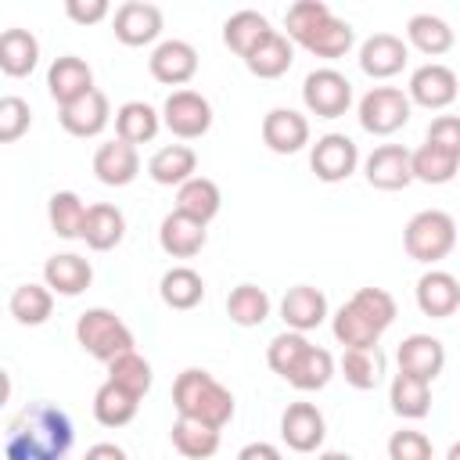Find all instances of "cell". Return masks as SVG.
I'll return each mask as SVG.
<instances>
[{
	"label": "cell",
	"instance_id": "d6a6232c",
	"mask_svg": "<svg viewBox=\"0 0 460 460\" xmlns=\"http://www.w3.org/2000/svg\"><path fill=\"white\" fill-rule=\"evenodd\" d=\"M158 295H162V302H165L169 309L187 313V309H194V305L205 298V280H201V273L190 270V266H172V270L162 273Z\"/></svg>",
	"mask_w": 460,
	"mask_h": 460
},
{
	"label": "cell",
	"instance_id": "11a10c76",
	"mask_svg": "<svg viewBox=\"0 0 460 460\" xmlns=\"http://www.w3.org/2000/svg\"><path fill=\"white\" fill-rule=\"evenodd\" d=\"M446 460H460V442H453V446H449V453H446Z\"/></svg>",
	"mask_w": 460,
	"mask_h": 460
},
{
	"label": "cell",
	"instance_id": "30bf717a",
	"mask_svg": "<svg viewBox=\"0 0 460 460\" xmlns=\"http://www.w3.org/2000/svg\"><path fill=\"white\" fill-rule=\"evenodd\" d=\"M309 165H313L316 180H323V183H341V180H349V176L356 172V165H359V147H356V140L345 137V133H323V137L313 144V151H309Z\"/></svg>",
	"mask_w": 460,
	"mask_h": 460
},
{
	"label": "cell",
	"instance_id": "836d02e7",
	"mask_svg": "<svg viewBox=\"0 0 460 460\" xmlns=\"http://www.w3.org/2000/svg\"><path fill=\"white\" fill-rule=\"evenodd\" d=\"M7 309H11V316L22 327H40L54 313V291L47 284H32V280L29 284H18L11 291V298H7Z\"/></svg>",
	"mask_w": 460,
	"mask_h": 460
},
{
	"label": "cell",
	"instance_id": "7c38bea8",
	"mask_svg": "<svg viewBox=\"0 0 460 460\" xmlns=\"http://www.w3.org/2000/svg\"><path fill=\"white\" fill-rule=\"evenodd\" d=\"M406 61H410V43L395 32H374L359 47V68L370 79H392L406 68Z\"/></svg>",
	"mask_w": 460,
	"mask_h": 460
},
{
	"label": "cell",
	"instance_id": "8d00e7d4",
	"mask_svg": "<svg viewBox=\"0 0 460 460\" xmlns=\"http://www.w3.org/2000/svg\"><path fill=\"white\" fill-rule=\"evenodd\" d=\"M406 43L417 47L420 54H428V58H438V54H446L453 47V29H449L446 18L420 11V14H413L406 22Z\"/></svg>",
	"mask_w": 460,
	"mask_h": 460
},
{
	"label": "cell",
	"instance_id": "ba28073f",
	"mask_svg": "<svg viewBox=\"0 0 460 460\" xmlns=\"http://www.w3.org/2000/svg\"><path fill=\"white\" fill-rule=\"evenodd\" d=\"M162 126L180 140H198L212 129V104L198 90H172L162 104Z\"/></svg>",
	"mask_w": 460,
	"mask_h": 460
},
{
	"label": "cell",
	"instance_id": "d4e9b609",
	"mask_svg": "<svg viewBox=\"0 0 460 460\" xmlns=\"http://www.w3.org/2000/svg\"><path fill=\"white\" fill-rule=\"evenodd\" d=\"M147 176L155 183H162V187H183L187 180L198 176V155H194V147H187V144H165V147H158L151 155V162H147Z\"/></svg>",
	"mask_w": 460,
	"mask_h": 460
},
{
	"label": "cell",
	"instance_id": "f35d334b",
	"mask_svg": "<svg viewBox=\"0 0 460 460\" xmlns=\"http://www.w3.org/2000/svg\"><path fill=\"white\" fill-rule=\"evenodd\" d=\"M137 410H140V399H137L133 392L119 388L115 381H104V385L93 392V417H97V424H104V428H122V424H129V420L137 417Z\"/></svg>",
	"mask_w": 460,
	"mask_h": 460
},
{
	"label": "cell",
	"instance_id": "9a60e30c",
	"mask_svg": "<svg viewBox=\"0 0 460 460\" xmlns=\"http://www.w3.org/2000/svg\"><path fill=\"white\" fill-rule=\"evenodd\" d=\"M147 68L158 83L165 86H183L198 75V50L187 43V40H162L151 58H147Z\"/></svg>",
	"mask_w": 460,
	"mask_h": 460
},
{
	"label": "cell",
	"instance_id": "9c48e42d",
	"mask_svg": "<svg viewBox=\"0 0 460 460\" xmlns=\"http://www.w3.org/2000/svg\"><path fill=\"white\" fill-rule=\"evenodd\" d=\"M406 93H410V104H420L428 111H442L456 101L460 93V79L449 65L442 61H428L420 68L410 72V83H406Z\"/></svg>",
	"mask_w": 460,
	"mask_h": 460
},
{
	"label": "cell",
	"instance_id": "ab89813d",
	"mask_svg": "<svg viewBox=\"0 0 460 460\" xmlns=\"http://www.w3.org/2000/svg\"><path fill=\"white\" fill-rule=\"evenodd\" d=\"M270 309H273V302H270L266 288H259V284H237L226 295V316L237 327H259V323H266Z\"/></svg>",
	"mask_w": 460,
	"mask_h": 460
},
{
	"label": "cell",
	"instance_id": "f1b7e54d",
	"mask_svg": "<svg viewBox=\"0 0 460 460\" xmlns=\"http://www.w3.org/2000/svg\"><path fill=\"white\" fill-rule=\"evenodd\" d=\"M219 205H223V194H219L216 180H208V176H194L183 187H176V212H183L205 226L219 216Z\"/></svg>",
	"mask_w": 460,
	"mask_h": 460
},
{
	"label": "cell",
	"instance_id": "c3c4849f",
	"mask_svg": "<svg viewBox=\"0 0 460 460\" xmlns=\"http://www.w3.org/2000/svg\"><path fill=\"white\" fill-rule=\"evenodd\" d=\"M388 460H431V438L424 431L402 428L388 438Z\"/></svg>",
	"mask_w": 460,
	"mask_h": 460
},
{
	"label": "cell",
	"instance_id": "7402d4cb",
	"mask_svg": "<svg viewBox=\"0 0 460 460\" xmlns=\"http://www.w3.org/2000/svg\"><path fill=\"white\" fill-rule=\"evenodd\" d=\"M58 122H61L65 133L86 140V137H97V133L111 122V104H108V97H104L101 90H90L86 97H79V101L58 108Z\"/></svg>",
	"mask_w": 460,
	"mask_h": 460
},
{
	"label": "cell",
	"instance_id": "b9f144b4",
	"mask_svg": "<svg viewBox=\"0 0 460 460\" xmlns=\"http://www.w3.org/2000/svg\"><path fill=\"white\" fill-rule=\"evenodd\" d=\"M456 169H460V158L442 151V147H435V144H428V140L413 151V180H420V183H431V187L449 183L456 176Z\"/></svg>",
	"mask_w": 460,
	"mask_h": 460
},
{
	"label": "cell",
	"instance_id": "2e32d148",
	"mask_svg": "<svg viewBox=\"0 0 460 460\" xmlns=\"http://www.w3.org/2000/svg\"><path fill=\"white\" fill-rule=\"evenodd\" d=\"M262 144L273 155H298L309 144V119L295 108H270L262 119Z\"/></svg>",
	"mask_w": 460,
	"mask_h": 460
},
{
	"label": "cell",
	"instance_id": "ac0fdd59",
	"mask_svg": "<svg viewBox=\"0 0 460 460\" xmlns=\"http://www.w3.org/2000/svg\"><path fill=\"white\" fill-rule=\"evenodd\" d=\"M280 320L288 323V331H298V334L320 327L327 320V295L313 284L288 288L284 298H280Z\"/></svg>",
	"mask_w": 460,
	"mask_h": 460
},
{
	"label": "cell",
	"instance_id": "3957f363",
	"mask_svg": "<svg viewBox=\"0 0 460 460\" xmlns=\"http://www.w3.org/2000/svg\"><path fill=\"white\" fill-rule=\"evenodd\" d=\"M172 406H176V417H194V420H205V424H212L219 431L234 420V395H230V388L219 385L201 367H187L183 374H176V381H172Z\"/></svg>",
	"mask_w": 460,
	"mask_h": 460
},
{
	"label": "cell",
	"instance_id": "4316f807",
	"mask_svg": "<svg viewBox=\"0 0 460 460\" xmlns=\"http://www.w3.org/2000/svg\"><path fill=\"white\" fill-rule=\"evenodd\" d=\"M36 61H40V40L29 29H18V25L4 29V36H0V68H4V75L22 79L36 68Z\"/></svg>",
	"mask_w": 460,
	"mask_h": 460
},
{
	"label": "cell",
	"instance_id": "e0dca14e",
	"mask_svg": "<svg viewBox=\"0 0 460 460\" xmlns=\"http://www.w3.org/2000/svg\"><path fill=\"white\" fill-rule=\"evenodd\" d=\"M47 90L58 101V108H65V104L86 97L90 90H97L93 86V68L75 54H61V58H54V65L47 72Z\"/></svg>",
	"mask_w": 460,
	"mask_h": 460
},
{
	"label": "cell",
	"instance_id": "5b68a950",
	"mask_svg": "<svg viewBox=\"0 0 460 460\" xmlns=\"http://www.w3.org/2000/svg\"><path fill=\"white\" fill-rule=\"evenodd\" d=\"M75 341H79L83 352H90L104 367L111 359H119L122 352H133V345H137L133 341V331L126 327V320L115 316L111 309H101V305L79 313V320H75Z\"/></svg>",
	"mask_w": 460,
	"mask_h": 460
},
{
	"label": "cell",
	"instance_id": "d6986e66",
	"mask_svg": "<svg viewBox=\"0 0 460 460\" xmlns=\"http://www.w3.org/2000/svg\"><path fill=\"white\" fill-rule=\"evenodd\" d=\"M395 363H399L402 374H413V377H420V381L431 385V381L442 374V367H446V349H442V341L431 338V334H406V338L399 341Z\"/></svg>",
	"mask_w": 460,
	"mask_h": 460
},
{
	"label": "cell",
	"instance_id": "f6af8a7d",
	"mask_svg": "<svg viewBox=\"0 0 460 460\" xmlns=\"http://www.w3.org/2000/svg\"><path fill=\"white\" fill-rule=\"evenodd\" d=\"M309 345H313V341H309L305 334H298V331H284V334H277V338L266 345V363H270V370L280 374V377L288 381L291 370L298 367V359L305 356Z\"/></svg>",
	"mask_w": 460,
	"mask_h": 460
},
{
	"label": "cell",
	"instance_id": "484cf974",
	"mask_svg": "<svg viewBox=\"0 0 460 460\" xmlns=\"http://www.w3.org/2000/svg\"><path fill=\"white\" fill-rule=\"evenodd\" d=\"M169 438H172V449L187 460H208L219 449V428L194 420V417H176Z\"/></svg>",
	"mask_w": 460,
	"mask_h": 460
},
{
	"label": "cell",
	"instance_id": "5bb4252c",
	"mask_svg": "<svg viewBox=\"0 0 460 460\" xmlns=\"http://www.w3.org/2000/svg\"><path fill=\"white\" fill-rule=\"evenodd\" d=\"M115 40L126 47H147L162 36V7L144 4V0H126L115 18H111Z\"/></svg>",
	"mask_w": 460,
	"mask_h": 460
},
{
	"label": "cell",
	"instance_id": "db71d44e",
	"mask_svg": "<svg viewBox=\"0 0 460 460\" xmlns=\"http://www.w3.org/2000/svg\"><path fill=\"white\" fill-rule=\"evenodd\" d=\"M316 460H352V456H349V453H334V449H331V453H320Z\"/></svg>",
	"mask_w": 460,
	"mask_h": 460
},
{
	"label": "cell",
	"instance_id": "ffe728a7",
	"mask_svg": "<svg viewBox=\"0 0 460 460\" xmlns=\"http://www.w3.org/2000/svg\"><path fill=\"white\" fill-rule=\"evenodd\" d=\"M413 295H417V309L424 316H435V320H446V316H453L460 309V280L449 270L420 273Z\"/></svg>",
	"mask_w": 460,
	"mask_h": 460
},
{
	"label": "cell",
	"instance_id": "4dcf8cb0",
	"mask_svg": "<svg viewBox=\"0 0 460 460\" xmlns=\"http://www.w3.org/2000/svg\"><path fill=\"white\" fill-rule=\"evenodd\" d=\"M388 402H392V413H399L402 420H420L431 413V385L399 370L388 385Z\"/></svg>",
	"mask_w": 460,
	"mask_h": 460
},
{
	"label": "cell",
	"instance_id": "60d3db41",
	"mask_svg": "<svg viewBox=\"0 0 460 460\" xmlns=\"http://www.w3.org/2000/svg\"><path fill=\"white\" fill-rule=\"evenodd\" d=\"M331 331H334V341L345 345V349H370V345L381 341V331H377L352 302H345V305L334 313Z\"/></svg>",
	"mask_w": 460,
	"mask_h": 460
},
{
	"label": "cell",
	"instance_id": "f5cc1de1",
	"mask_svg": "<svg viewBox=\"0 0 460 460\" xmlns=\"http://www.w3.org/2000/svg\"><path fill=\"white\" fill-rule=\"evenodd\" d=\"M83 460H129V456H126V449L115 446V442H97V446H90V449L83 453Z\"/></svg>",
	"mask_w": 460,
	"mask_h": 460
},
{
	"label": "cell",
	"instance_id": "681fc988",
	"mask_svg": "<svg viewBox=\"0 0 460 460\" xmlns=\"http://www.w3.org/2000/svg\"><path fill=\"white\" fill-rule=\"evenodd\" d=\"M424 140L460 158V115H438V119H431Z\"/></svg>",
	"mask_w": 460,
	"mask_h": 460
},
{
	"label": "cell",
	"instance_id": "ee69618b",
	"mask_svg": "<svg viewBox=\"0 0 460 460\" xmlns=\"http://www.w3.org/2000/svg\"><path fill=\"white\" fill-rule=\"evenodd\" d=\"M108 381H115L119 388H126V392H133L137 399H144V395L151 392L155 374H151V363L133 349V352H122L119 359L108 363Z\"/></svg>",
	"mask_w": 460,
	"mask_h": 460
},
{
	"label": "cell",
	"instance_id": "d590c367",
	"mask_svg": "<svg viewBox=\"0 0 460 460\" xmlns=\"http://www.w3.org/2000/svg\"><path fill=\"white\" fill-rule=\"evenodd\" d=\"M338 367H341V377L352 388H359V392H370V388H377L385 381V352L377 345H370V349H345Z\"/></svg>",
	"mask_w": 460,
	"mask_h": 460
},
{
	"label": "cell",
	"instance_id": "7dc6e473",
	"mask_svg": "<svg viewBox=\"0 0 460 460\" xmlns=\"http://www.w3.org/2000/svg\"><path fill=\"white\" fill-rule=\"evenodd\" d=\"M32 126V111L22 97L7 93L0 97V144H14L18 137H25Z\"/></svg>",
	"mask_w": 460,
	"mask_h": 460
},
{
	"label": "cell",
	"instance_id": "f907efd6",
	"mask_svg": "<svg viewBox=\"0 0 460 460\" xmlns=\"http://www.w3.org/2000/svg\"><path fill=\"white\" fill-rule=\"evenodd\" d=\"M108 4L104 0H65V14L75 22V25H93V22H104L108 18Z\"/></svg>",
	"mask_w": 460,
	"mask_h": 460
},
{
	"label": "cell",
	"instance_id": "e575fe53",
	"mask_svg": "<svg viewBox=\"0 0 460 460\" xmlns=\"http://www.w3.org/2000/svg\"><path fill=\"white\" fill-rule=\"evenodd\" d=\"M291 61H295V50H291V40L284 36V32H270L248 58H244V65H248V72L252 75H259V79H277V75H284L288 68H291Z\"/></svg>",
	"mask_w": 460,
	"mask_h": 460
},
{
	"label": "cell",
	"instance_id": "bcb514c9",
	"mask_svg": "<svg viewBox=\"0 0 460 460\" xmlns=\"http://www.w3.org/2000/svg\"><path fill=\"white\" fill-rule=\"evenodd\" d=\"M349 302H352V305H356V309H359L381 334L395 323V298H392L385 288H359Z\"/></svg>",
	"mask_w": 460,
	"mask_h": 460
},
{
	"label": "cell",
	"instance_id": "52a82bcc",
	"mask_svg": "<svg viewBox=\"0 0 460 460\" xmlns=\"http://www.w3.org/2000/svg\"><path fill=\"white\" fill-rule=\"evenodd\" d=\"M302 104L316 119H338L352 104V83L338 68H313L302 79Z\"/></svg>",
	"mask_w": 460,
	"mask_h": 460
},
{
	"label": "cell",
	"instance_id": "7a4b0ae2",
	"mask_svg": "<svg viewBox=\"0 0 460 460\" xmlns=\"http://www.w3.org/2000/svg\"><path fill=\"white\" fill-rule=\"evenodd\" d=\"M284 36L316 58H345L356 43V32L345 18H338L323 0H295L284 14Z\"/></svg>",
	"mask_w": 460,
	"mask_h": 460
},
{
	"label": "cell",
	"instance_id": "7bdbcfd3",
	"mask_svg": "<svg viewBox=\"0 0 460 460\" xmlns=\"http://www.w3.org/2000/svg\"><path fill=\"white\" fill-rule=\"evenodd\" d=\"M331 377H334V356L327 349H320V345H309L305 356L298 359V367L291 370L288 385L298 388V392H320Z\"/></svg>",
	"mask_w": 460,
	"mask_h": 460
},
{
	"label": "cell",
	"instance_id": "277c9868",
	"mask_svg": "<svg viewBox=\"0 0 460 460\" xmlns=\"http://www.w3.org/2000/svg\"><path fill=\"white\" fill-rule=\"evenodd\" d=\"M456 244V219L442 208H424L417 216H410L406 230H402V248L413 262L435 266L438 259H446Z\"/></svg>",
	"mask_w": 460,
	"mask_h": 460
},
{
	"label": "cell",
	"instance_id": "603a6c76",
	"mask_svg": "<svg viewBox=\"0 0 460 460\" xmlns=\"http://www.w3.org/2000/svg\"><path fill=\"white\" fill-rule=\"evenodd\" d=\"M205 241H208L205 223H198V219H190V216H183V212H176V208H172V212L162 219V226H158V244H162V252L172 255V259H194V255L205 248Z\"/></svg>",
	"mask_w": 460,
	"mask_h": 460
},
{
	"label": "cell",
	"instance_id": "74e56055",
	"mask_svg": "<svg viewBox=\"0 0 460 460\" xmlns=\"http://www.w3.org/2000/svg\"><path fill=\"white\" fill-rule=\"evenodd\" d=\"M86 212L90 205H83V198L75 190H58L50 194L47 201V219H50V230L65 241H83V226H86Z\"/></svg>",
	"mask_w": 460,
	"mask_h": 460
},
{
	"label": "cell",
	"instance_id": "cb8c5ba5",
	"mask_svg": "<svg viewBox=\"0 0 460 460\" xmlns=\"http://www.w3.org/2000/svg\"><path fill=\"white\" fill-rule=\"evenodd\" d=\"M93 280V266L75 255V252H61V255H50L43 262V284L54 291V295H65V298H75L90 288Z\"/></svg>",
	"mask_w": 460,
	"mask_h": 460
},
{
	"label": "cell",
	"instance_id": "816d5d0a",
	"mask_svg": "<svg viewBox=\"0 0 460 460\" xmlns=\"http://www.w3.org/2000/svg\"><path fill=\"white\" fill-rule=\"evenodd\" d=\"M237 460H284V456H280V449L273 442H248L237 453Z\"/></svg>",
	"mask_w": 460,
	"mask_h": 460
},
{
	"label": "cell",
	"instance_id": "4fadbf2b",
	"mask_svg": "<svg viewBox=\"0 0 460 460\" xmlns=\"http://www.w3.org/2000/svg\"><path fill=\"white\" fill-rule=\"evenodd\" d=\"M323 435H327V420L313 402H288V410L280 413V438L288 442V449L316 453L323 446Z\"/></svg>",
	"mask_w": 460,
	"mask_h": 460
},
{
	"label": "cell",
	"instance_id": "8fae6325",
	"mask_svg": "<svg viewBox=\"0 0 460 460\" xmlns=\"http://www.w3.org/2000/svg\"><path fill=\"white\" fill-rule=\"evenodd\" d=\"M363 176L377 190H402L413 183V151H406L402 144H381L367 155Z\"/></svg>",
	"mask_w": 460,
	"mask_h": 460
},
{
	"label": "cell",
	"instance_id": "8992f818",
	"mask_svg": "<svg viewBox=\"0 0 460 460\" xmlns=\"http://www.w3.org/2000/svg\"><path fill=\"white\" fill-rule=\"evenodd\" d=\"M410 93L399 86H370L359 97V126L374 137H392L410 122Z\"/></svg>",
	"mask_w": 460,
	"mask_h": 460
},
{
	"label": "cell",
	"instance_id": "6da1fadb",
	"mask_svg": "<svg viewBox=\"0 0 460 460\" xmlns=\"http://www.w3.org/2000/svg\"><path fill=\"white\" fill-rule=\"evenodd\" d=\"M72 442H75L72 417L61 406L36 399L11 417L4 435V456L7 460H65Z\"/></svg>",
	"mask_w": 460,
	"mask_h": 460
},
{
	"label": "cell",
	"instance_id": "1f68e13d",
	"mask_svg": "<svg viewBox=\"0 0 460 460\" xmlns=\"http://www.w3.org/2000/svg\"><path fill=\"white\" fill-rule=\"evenodd\" d=\"M270 18L259 14V11H237L223 22V43L237 54V58H248L266 36H270Z\"/></svg>",
	"mask_w": 460,
	"mask_h": 460
},
{
	"label": "cell",
	"instance_id": "44dd1931",
	"mask_svg": "<svg viewBox=\"0 0 460 460\" xmlns=\"http://www.w3.org/2000/svg\"><path fill=\"white\" fill-rule=\"evenodd\" d=\"M93 176L104 183V187H129L137 176H140V155L133 144L126 140H108L93 151Z\"/></svg>",
	"mask_w": 460,
	"mask_h": 460
},
{
	"label": "cell",
	"instance_id": "83f0119b",
	"mask_svg": "<svg viewBox=\"0 0 460 460\" xmlns=\"http://www.w3.org/2000/svg\"><path fill=\"white\" fill-rule=\"evenodd\" d=\"M158 129H162V111H155L147 101H126L115 111V137L133 144V147L155 140Z\"/></svg>",
	"mask_w": 460,
	"mask_h": 460
},
{
	"label": "cell",
	"instance_id": "f546056e",
	"mask_svg": "<svg viewBox=\"0 0 460 460\" xmlns=\"http://www.w3.org/2000/svg\"><path fill=\"white\" fill-rule=\"evenodd\" d=\"M122 237H126V216H122L115 205H108V201L90 205L86 226H83L86 248H93V252H111Z\"/></svg>",
	"mask_w": 460,
	"mask_h": 460
}]
</instances>
